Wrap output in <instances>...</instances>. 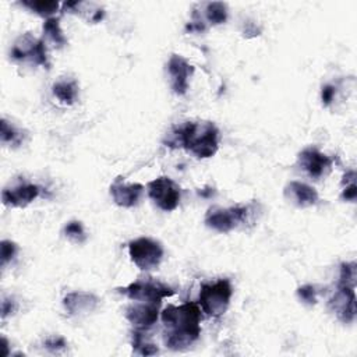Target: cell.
I'll return each mask as SVG.
<instances>
[{"instance_id": "1", "label": "cell", "mask_w": 357, "mask_h": 357, "mask_svg": "<svg viewBox=\"0 0 357 357\" xmlns=\"http://www.w3.org/2000/svg\"><path fill=\"white\" fill-rule=\"evenodd\" d=\"M160 319L165 326L163 342L172 350L187 349L201 335V308L198 303L170 304L160 312Z\"/></svg>"}, {"instance_id": "2", "label": "cell", "mask_w": 357, "mask_h": 357, "mask_svg": "<svg viewBox=\"0 0 357 357\" xmlns=\"http://www.w3.org/2000/svg\"><path fill=\"white\" fill-rule=\"evenodd\" d=\"M165 144L172 148H184L199 159L211 158L219 148V130L212 121H187L174 127Z\"/></svg>"}, {"instance_id": "3", "label": "cell", "mask_w": 357, "mask_h": 357, "mask_svg": "<svg viewBox=\"0 0 357 357\" xmlns=\"http://www.w3.org/2000/svg\"><path fill=\"white\" fill-rule=\"evenodd\" d=\"M233 287L229 279H219L213 283H204L198 296V305L209 317H220L226 312Z\"/></svg>"}, {"instance_id": "4", "label": "cell", "mask_w": 357, "mask_h": 357, "mask_svg": "<svg viewBox=\"0 0 357 357\" xmlns=\"http://www.w3.org/2000/svg\"><path fill=\"white\" fill-rule=\"evenodd\" d=\"M254 204L234 205L229 208L212 206L205 215V225L219 233H229L250 219Z\"/></svg>"}, {"instance_id": "5", "label": "cell", "mask_w": 357, "mask_h": 357, "mask_svg": "<svg viewBox=\"0 0 357 357\" xmlns=\"http://www.w3.org/2000/svg\"><path fill=\"white\" fill-rule=\"evenodd\" d=\"M119 291L132 301L152 303L159 305L165 297H170L174 294V290L170 286L152 278L138 279L126 287H120Z\"/></svg>"}, {"instance_id": "6", "label": "cell", "mask_w": 357, "mask_h": 357, "mask_svg": "<svg viewBox=\"0 0 357 357\" xmlns=\"http://www.w3.org/2000/svg\"><path fill=\"white\" fill-rule=\"evenodd\" d=\"M11 59L21 63H31L33 66H49L47 52L45 42L42 39L35 38L32 33H22L13 45L10 52Z\"/></svg>"}, {"instance_id": "7", "label": "cell", "mask_w": 357, "mask_h": 357, "mask_svg": "<svg viewBox=\"0 0 357 357\" xmlns=\"http://www.w3.org/2000/svg\"><path fill=\"white\" fill-rule=\"evenodd\" d=\"M128 254L141 271H152L159 266L163 258V248L149 237H139L128 243Z\"/></svg>"}, {"instance_id": "8", "label": "cell", "mask_w": 357, "mask_h": 357, "mask_svg": "<svg viewBox=\"0 0 357 357\" xmlns=\"http://www.w3.org/2000/svg\"><path fill=\"white\" fill-rule=\"evenodd\" d=\"M146 190L149 198L155 202V205L165 212L174 211L180 204V185L167 176H160L149 181L146 184Z\"/></svg>"}, {"instance_id": "9", "label": "cell", "mask_w": 357, "mask_h": 357, "mask_svg": "<svg viewBox=\"0 0 357 357\" xmlns=\"http://www.w3.org/2000/svg\"><path fill=\"white\" fill-rule=\"evenodd\" d=\"M329 308L343 324H351L356 319V293L354 287L337 284L333 296L329 298Z\"/></svg>"}, {"instance_id": "10", "label": "cell", "mask_w": 357, "mask_h": 357, "mask_svg": "<svg viewBox=\"0 0 357 357\" xmlns=\"http://www.w3.org/2000/svg\"><path fill=\"white\" fill-rule=\"evenodd\" d=\"M167 73L170 77V86L176 95H184L190 86V77L194 67L180 54H172L167 61Z\"/></svg>"}, {"instance_id": "11", "label": "cell", "mask_w": 357, "mask_h": 357, "mask_svg": "<svg viewBox=\"0 0 357 357\" xmlns=\"http://www.w3.org/2000/svg\"><path fill=\"white\" fill-rule=\"evenodd\" d=\"M333 159L322 153L319 149L314 146L304 148L298 153V165L304 172H307L308 176L314 178H321L325 176L331 167H332Z\"/></svg>"}, {"instance_id": "12", "label": "cell", "mask_w": 357, "mask_h": 357, "mask_svg": "<svg viewBox=\"0 0 357 357\" xmlns=\"http://www.w3.org/2000/svg\"><path fill=\"white\" fill-rule=\"evenodd\" d=\"M159 317V304L135 301L127 307L126 318L135 328V331H148L152 328Z\"/></svg>"}, {"instance_id": "13", "label": "cell", "mask_w": 357, "mask_h": 357, "mask_svg": "<svg viewBox=\"0 0 357 357\" xmlns=\"http://www.w3.org/2000/svg\"><path fill=\"white\" fill-rule=\"evenodd\" d=\"M144 194V185L139 183H126L124 177H117L110 185V195L116 205L121 208L135 206Z\"/></svg>"}, {"instance_id": "14", "label": "cell", "mask_w": 357, "mask_h": 357, "mask_svg": "<svg viewBox=\"0 0 357 357\" xmlns=\"http://www.w3.org/2000/svg\"><path fill=\"white\" fill-rule=\"evenodd\" d=\"M40 192L39 185L32 183H21L11 188H4L1 192V199L6 206H26L33 199L38 198Z\"/></svg>"}, {"instance_id": "15", "label": "cell", "mask_w": 357, "mask_h": 357, "mask_svg": "<svg viewBox=\"0 0 357 357\" xmlns=\"http://www.w3.org/2000/svg\"><path fill=\"white\" fill-rule=\"evenodd\" d=\"M284 198L298 206V208H305L315 205L318 202V192L314 187L301 183V181H290L284 187Z\"/></svg>"}, {"instance_id": "16", "label": "cell", "mask_w": 357, "mask_h": 357, "mask_svg": "<svg viewBox=\"0 0 357 357\" xmlns=\"http://www.w3.org/2000/svg\"><path fill=\"white\" fill-rule=\"evenodd\" d=\"M99 305V298L93 293L73 291L64 296L63 307L70 315L89 314Z\"/></svg>"}, {"instance_id": "17", "label": "cell", "mask_w": 357, "mask_h": 357, "mask_svg": "<svg viewBox=\"0 0 357 357\" xmlns=\"http://www.w3.org/2000/svg\"><path fill=\"white\" fill-rule=\"evenodd\" d=\"M53 95L64 105H73L78 96V85L74 79H59L52 86Z\"/></svg>"}, {"instance_id": "18", "label": "cell", "mask_w": 357, "mask_h": 357, "mask_svg": "<svg viewBox=\"0 0 357 357\" xmlns=\"http://www.w3.org/2000/svg\"><path fill=\"white\" fill-rule=\"evenodd\" d=\"M43 35L57 47H61L67 43V39L60 28V21L56 17L46 18L43 22Z\"/></svg>"}, {"instance_id": "19", "label": "cell", "mask_w": 357, "mask_h": 357, "mask_svg": "<svg viewBox=\"0 0 357 357\" xmlns=\"http://www.w3.org/2000/svg\"><path fill=\"white\" fill-rule=\"evenodd\" d=\"M21 4L40 17L50 18L59 10L60 3L54 0H24Z\"/></svg>"}, {"instance_id": "20", "label": "cell", "mask_w": 357, "mask_h": 357, "mask_svg": "<svg viewBox=\"0 0 357 357\" xmlns=\"http://www.w3.org/2000/svg\"><path fill=\"white\" fill-rule=\"evenodd\" d=\"M204 15L208 24L219 25L227 20V6L222 1H212L205 6Z\"/></svg>"}, {"instance_id": "21", "label": "cell", "mask_w": 357, "mask_h": 357, "mask_svg": "<svg viewBox=\"0 0 357 357\" xmlns=\"http://www.w3.org/2000/svg\"><path fill=\"white\" fill-rule=\"evenodd\" d=\"M144 335H145L144 331H135L132 333V349H134V351L141 354V356L156 354L159 351L156 344L149 342Z\"/></svg>"}, {"instance_id": "22", "label": "cell", "mask_w": 357, "mask_h": 357, "mask_svg": "<svg viewBox=\"0 0 357 357\" xmlns=\"http://www.w3.org/2000/svg\"><path fill=\"white\" fill-rule=\"evenodd\" d=\"M24 134L17 130L13 124H10L6 119L1 120V131H0V138L4 145H20L22 142Z\"/></svg>"}, {"instance_id": "23", "label": "cell", "mask_w": 357, "mask_h": 357, "mask_svg": "<svg viewBox=\"0 0 357 357\" xmlns=\"http://www.w3.org/2000/svg\"><path fill=\"white\" fill-rule=\"evenodd\" d=\"M63 234L67 240H70L71 243L75 244H81L86 240V233L85 229L82 226V223L79 220H70L64 229H63Z\"/></svg>"}, {"instance_id": "24", "label": "cell", "mask_w": 357, "mask_h": 357, "mask_svg": "<svg viewBox=\"0 0 357 357\" xmlns=\"http://www.w3.org/2000/svg\"><path fill=\"white\" fill-rule=\"evenodd\" d=\"M356 262H343L340 264V275L337 284H346V286H356Z\"/></svg>"}, {"instance_id": "25", "label": "cell", "mask_w": 357, "mask_h": 357, "mask_svg": "<svg viewBox=\"0 0 357 357\" xmlns=\"http://www.w3.org/2000/svg\"><path fill=\"white\" fill-rule=\"evenodd\" d=\"M18 247L11 240H3L0 245V258H1V266H6L15 255H17Z\"/></svg>"}, {"instance_id": "26", "label": "cell", "mask_w": 357, "mask_h": 357, "mask_svg": "<svg viewBox=\"0 0 357 357\" xmlns=\"http://www.w3.org/2000/svg\"><path fill=\"white\" fill-rule=\"evenodd\" d=\"M297 297L308 305H312L317 303V289L312 284H304L297 289Z\"/></svg>"}, {"instance_id": "27", "label": "cell", "mask_w": 357, "mask_h": 357, "mask_svg": "<svg viewBox=\"0 0 357 357\" xmlns=\"http://www.w3.org/2000/svg\"><path fill=\"white\" fill-rule=\"evenodd\" d=\"M43 344L52 353H59L67 347V343L61 336H50L43 342Z\"/></svg>"}, {"instance_id": "28", "label": "cell", "mask_w": 357, "mask_h": 357, "mask_svg": "<svg viewBox=\"0 0 357 357\" xmlns=\"http://www.w3.org/2000/svg\"><path fill=\"white\" fill-rule=\"evenodd\" d=\"M356 197H357V187H356V183H349L344 185V188L342 190V194H340V198L343 201H350V202H354L356 201Z\"/></svg>"}, {"instance_id": "29", "label": "cell", "mask_w": 357, "mask_h": 357, "mask_svg": "<svg viewBox=\"0 0 357 357\" xmlns=\"http://www.w3.org/2000/svg\"><path fill=\"white\" fill-rule=\"evenodd\" d=\"M335 93H336V88H335L333 85H331V84L324 85V86H322V91H321V99H322V103H324L325 106L331 105V103H332V100H333Z\"/></svg>"}, {"instance_id": "30", "label": "cell", "mask_w": 357, "mask_h": 357, "mask_svg": "<svg viewBox=\"0 0 357 357\" xmlns=\"http://www.w3.org/2000/svg\"><path fill=\"white\" fill-rule=\"evenodd\" d=\"M15 311V301L13 298H3L1 301V318L13 314Z\"/></svg>"}]
</instances>
